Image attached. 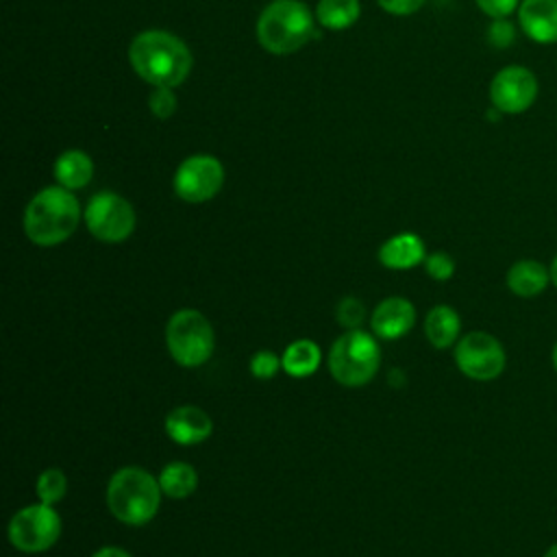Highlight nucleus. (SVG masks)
<instances>
[{
  "instance_id": "f257e3e1",
  "label": "nucleus",
  "mask_w": 557,
  "mask_h": 557,
  "mask_svg": "<svg viewBox=\"0 0 557 557\" xmlns=\"http://www.w3.org/2000/svg\"><path fill=\"white\" fill-rule=\"evenodd\" d=\"M133 70L154 87H176L191 70L189 48L165 30L139 33L128 50Z\"/></svg>"
},
{
  "instance_id": "f03ea898",
  "label": "nucleus",
  "mask_w": 557,
  "mask_h": 557,
  "mask_svg": "<svg viewBox=\"0 0 557 557\" xmlns=\"http://www.w3.org/2000/svg\"><path fill=\"white\" fill-rule=\"evenodd\" d=\"M78 220L81 205L72 189L46 187L26 205L24 231L37 246H57L76 231Z\"/></svg>"
},
{
  "instance_id": "7ed1b4c3",
  "label": "nucleus",
  "mask_w": 557,
  "mask_h": 557,
  "mask_svg": "<svg viewBox=\"0 0 557 557\" xmlns=\"http://www.w3.org/2000/svg\"><path fill=\"white\" fill-rule=\"evenodd\" d=\"M161 485L148 470L126 466L113 472L107 483V507L115 520L141 527L150 522L161 505Z\"/></svg>"
},
{
  "instance_id": "20e7f679",
  "label": "nucleus",
  "mask_w": 557,
  "mask_h": 557,
  "mask_svg": "<svg viewBox=\"0 0 557 557\" xmlns=\"http://www.w3.org/2000/svg\"><path fill=\"white\" fill-rule=\"evenodd\" d=\"M313 35V15L300 0H272L257 20V39L272 54L296 52Z\"/></svg>"
},
{
  "instance_id": "39448f33",
  "label": "nucleus",
  "mask_w": 557,
  "mask_h": 557,
  "mask_svg": "<svg viewBox=\"0 0 557 557\" xmlns=\"http://www.w3.org/2000/svg\"><path fill=\"white\" fill-rule=\"evenodd\" d=\"M379 366H381L379 342L361 329H348L331 346L329 370L333 379L346 387H361L370 383Z\"/></svg>"
},
{
  "instance_id": "423d86ee",
  "label": "nucleus",
  "mask_w": 557,
  "mask_h": 557,
  "mask_svg": "<svg viewBox=\"0 0 557 557\" xmlns=\"http://www.w3.org/2000/svg\"><path fill=\"white\" fill-rule=\"evenodd\" d=\"M165 344L170 357L183 368H198L209 361L215 346V335L209 320L196 309L172 313L165 326Z\"/></svg>"
},
{
  "instance_id": "0eeeda50",
  "label": "nucleus",
  "mask_w": 557,
  "mask_h": 557,
  "mask_svg": "<svg viewBox=\"0 0 557 557\" xmlns=\"http://www.w3.org/2000/svg\"><path fill=\"white\" fill-rule=\"evenodd\" d=\"M61 535V518L48 503H33L13 513L9 522V542L20 553H44L57 544Z\"/></svg>"
},
{
  "instance_id": "6e6552de",
  "label": "nucleus",
  "mask_w": 557,
  "mask_h": 557,
  "mask_svg": "<svg viewBox=\"0 0 557 557\" xmlns=\"http://www.w3.org/2000/svg\"><path fill=\"white\" fill-rule=\"evenodd\" d=\"M135 222L137 218L131 202L113 191H98L87 202L85 224L100 242H124L135 231Z\"/></svg>"
},
{
  "instance_id": "1a4fd4ad",
  "label": "nucleus",
  "mask_w": 557,
  "mask_h": 557,
  "mask_svg": "<svg viewBox=\"0 0 557 557\" xmlns=\"http://www.w3.org/2000/svg\"><path fill=\"white\" fill-rule=\"evenodd\" d=\"M455 363L468 379L492 381L505 370V350L494 335L472 331L457 342Z\"/></svg>"
},
{
  "instance_id": "9d476101",
  "label": "nucleus",
  "mask_w": 557,
  "mask_h": 557,
  "mask_svg": "<svg viewBox=\"0 0 557 557\" xmlns=\"http://www.w3.org/2000/svg\"><path fill=\"white\" fill-rule=\"evenodd\" d=\"M224 183V168L211 154H194L185 159L174 174V191L185 202L211 200Z\"/></svg>"
},
{
  "instance_id": "9b49d317",
  "label": "nucleus",
  "mask_w": 557,
  "mask_h": 557,
  "mask_svg": "<svg viewBox=\"0 0 557 557\" xmlns=\"http://www.w3.org/2000/svg\"><path fill=\"white\" fill-rule=\"evenodd\" d=\"M537 98V78L524 65H507L490 83L492 107L500 113H522Z\"/></svg>"
},
{
  "instance_id": "f8f14e48",
  "label": "nucleus",
  "mask_w": 557,
  "mask_h": 557,
  "mask_svg": "<svg viewBox=\"0 0 557 557\" xmlns=\"http://www.w3.org/2000/svg\"><path fill=\"white\" fill-rule=\"evenodd\" d=\"M372 331L381 339H398L407 335L416 324V309L411 300L403 296H389L381 300L370 318Z\"/></svg>"
},
{
  "instance_id": "ddd939ff",
  "label": "nucleus",
  "mask_w": 557,
  "mask_h": 557,
  "mask_svg": "<svg viewBox=\"0 0 557 557\" xmlns=\"http://www.w3.org/2000/svg\"><path fill=\"white\" fill-rule=\"evenodd\" d=\"M213 431V420L209 413L196 405L174 407L165 416V433L172 442L181 446H191L205 442Z\"/></svg>"
},
{
  "instance_id": "4468645a",
  "label": "nucleus",
  "mask_w": 557,
  "mask_h": 557,
  "mask_svg": "<svg viewBox=\"0 0 557 557\" xmlns=\"http://www.w3.org/2000/svg\"><path fill=\"white\" fill-rule=\"evenodd\" d=\"M518 22L537 44H557V0H520Z\"/></svg>"
},
{
  "instance_id": "2eb2a0df",
  "label": "nucleus",
  "mask_w": 557,
  "mask_h": 557,
  "mask_svg": "<svg viewBox=\"0 0 557 557\" xmlns=\"http://www.w3.org/2000/svg\"><path fill=\"white\" fill-rule=\"evenodd\" d=\"M424 259V244L416 233H398L379 250V261L389 270H409Z\"/></svg>"
},
{
  "instance_id": "dca6fc26",
  "label": "nucleus",
  "mask_w": 557,
  "mask_h": 557,
  "mask_svg": "<svg viewBox=\"0 0 557 557\" xmlns=\"http://www.w3.org/2000/svg\"><path fill=\"white\" fill-rule=\"evenodd\" d=\"M548 278H550V270H546V265L533 259H522L509 268L507 287L513 294L529 298L544 292V287L548 285Z\"/></svg>"
},
{
  "instance_id": "f3484780",
  "label": "nucleus",
  "mask_w": 557,
  "mask_h": 557,
  "mask_svg": "<svg viewBox=\"0 0 557 557\" xmlns=\"http://www.w3.org/2000/svg\"><path fill=\"white\" fill-rule=\"evenodd\" d=\"M459 329H461L459 315L448 305H437L426 313L424 335L431 342V346H435V348L453 346L459 337Z\"/></svg>"
},
{
  "instance_id": "a211bd4d",
  "label": "nucleus",
  "mask_w": 557,
  "mask_h": 557,
  "mask_svg": "<svg viewBox=\"0 0 557 557\" xmlns=\"http://www.w3.org/2000/svg\"><path fill=\"white\" fill-rule=\"evenodd\" d=\"M94 163L83 150H65L54 161V178L65 189H81L91 181Z\"/></svg>"
},
{
  "instance_id": "6ab92c4d",
  "label": "nucleus",
  "mask_w": 557,
  "mask_h": 557,
  "mask_svg": "<svg viewBox=\"0 0 557 557\" xmlns=\"http://www.w3.org/2000/svg\"><path fill=\"white\" fill-rule=\"evenodd\" d=\"M320 359H322V352L318 344H313L311 339H296L281 355L283 370L294 379H305L313 374L320 366Z\"/></svg>"
},
{
  "instance_id": "aec40b11",
  "label": "nucleus",
  "mask_w": 557,
  "mask_h": 557,
  "mask_svg": "<svg viewBox=\"0 0 557 557\" xmlns=\"http://www.w3.org/2000/svg\"><path fill=\"white\" fill-rule=\"evenodd\" d=\"M161 492L170 498H187L198 487V472L185 461H172L163 466L159 474Z\"/></svg>"
},
{
  "instance_id": "412c9836",
  "label": "nucleus",
  "mask_w": 557,
  "mask_h": 557,
  "mask_svg": "<svg viewBox=\"0 0 557 557\" xmlns=\"http://www.w3.org/2000/svg\"><path fill=\"white\" fill-rule=\"evenodd\" d=\"M359 0H320L315 9V17L322 26L342 30L357 22L359 17Z\"/></svg>"
},
{
  "instance_id": "4be33fe9",
  "label": "nucleus",
  "mask_w": 557,
  "mask_h": 557,
  "mask_svg": "<svg viewBox=\"0 0 557 557\" xmlns=\"http://www.w3.org/2000/svg\"><path fill=\"white\" fill-rule=\"evenodd\" d=\"M35 490H37V496L41 503H48V505H54L59 503L65 492H67V476L63 470L59 468H48L44 470L39 476H37V483H35Z\"/></svg>"
},
{
  "instance_id": "5701e85b",
  "label": "nucleus",
  "mask_w": 557,
  "mask_h": 557,
  "mask_svg": "<svg viewBox=\"0 0 557 557\" xmlns=\"http://www.w3.org/2000/svg\"><path fill=\"white\" fill-rule=\"evenodd\" d=\"M366 318V309L363 302L355 296H346L339 300L337 305V322L346 329H359L361 322Z\"/></svg>"
},
{
  "instance_id": "b1692460",
  "label": "nucleus",
  "mask_w": 557,
  "mask_h": 557,
  "mask_svg": "<svg viewBox=\"0 0 557 557\" xmlns=\"http://www.w3.org/2000/svg\"><path fill=\"white\" fill-rule=\"evenodd\" d=\"M278 368H283L281 357L272 350H257L250 357V372L255 379H272L278 372Z\"/></svg>"
},
{
  "instance_id": "393cba45",
  "label": "nucleus",
  "mask_w": 557,
  "mask_h": 557,
  "mask_svg": "<svg viewBox=\"0 0 557 557\" xmlns=\"http://www.w3.org/2000/svg\"><path fill=\"white\" fill-rule=\"evenodd\" d=\"M424 265H426V274H429L431 278H435V281H446V278H450L453 272H455V261H453V257L446 255V252H442V250L429 255V257L424 259Z\"/></svg>"
},
{
  "instance_id": "a878e982",
  "label": "nucleus",
  "mask_w": 557,
  "mask_h": 557,
  "mask_svg": "<svg viewBox=\"0 0 557 557\" xmlns=\"http://www.w3.org/2000/svg\"><path fill=\"white\" fill-rule=\"evenodd\" d=\"M174 109H176V96L172 87H154V91L150 94V111L157 117L165 120L174 113Z\"/></svg>"
},
{
  "instance_id": "bb28decb",
  "label": "nucleus",
  "mask_w": 557,
  "mask_h": 557,
  "mask_svg": "<svg viewBox=\"0 0 557 557\" xmlns=\"http://www.w3.org/2000/svg\"><path fill=\"white\" fill-rule=\"evenodd\" d=\"M476 4L485 15L494 20H503L520 7V0H476Z\"/></svg>"
},
{
  "instance_id": "cd10ccee",
  "label": "nucleus",
  "mask_w": 557,
  "mask_h": 557,
  "mask_svg": "<svg viewBox=\"0 0 557 557\" xmlns=\"http://www.w3.org/2000/svg\"><path fill=\"white\" fill-rule=\"evenodd\" d=\"M487 39L492 46L496 48H505L513 41V26L503 17V20H494V24L487 30Z\"/></svg>"
},
{
  "instance_id": "c85d7f7f",
  "label": "nucleus",
  "mask_w": 557,
  "mask_h": 557,
  "mask_svg": "<svg viewBox=\"0 0 557 557\" xmlns=\"http://www.w3.org/2000/svg\"><path fill=\"white\" fill-rule=\"evenodd\" d=\"M387 13H394V15H411L416 13L424 0H376Z\"/></svg>"
},
{
  "instance_id": "c756f323",
  "label": "nucleus",
  "mask_w": 557,
  "mask_h": 557,
  "mask_svg": "<svg viewBox=\"0 0 557 557\" xmlns=\"http://www.w3.org/2000/svg\"><path fill=\"white\" fill-rule=\"evenodd\" d=\"M91 557H133V555L126 553V550L120 548V546H102V548H98Z\"/></svg>"
},
{
  "instance_id": "7c9ffc66",
  "label": "nucleus",
  "mask_w": 557,
  "mask_h": 557,
  "mask_svg": "<svg viewBox=\"0 0 557 557\" xmlns=\"http://www.w3.org/2000/svg\"><path fill=\"white\" fill-rule=\"evenodd\" d=\"M550 281H553V285L557 287V257H555L553 263H550Z\"/></svg>"
},
{
  "instance_id": "2f4dec72",
  "label": "nucleus",
  "mask_w": 557,
  "mask_h": 557,
  "mask_svg": "<svg viewBox=\"0 0 557 557\" xmlns=\"http://www.w3.org/2000/svg\"><path fill=\"white\" fill-rule=\"evenodd\" d=\"M544 557H557V544H553V546L544 553Z\"/></svg>"
},
{
  "instance_id": "473e14b6",
  "label": "nucleus",
  "mask_w": 557,
  "mask_h": 557,
  "mask_svg": "<svg viewBox=\"0 0 557 557\" xmlns=\"http://www.w3.org/2000/svg\"><path fill=\"white\" fill-rule=\"evenodd\" d=\"M553 366H555V370H557V344H555V348H553Z\"/></svg>"
}]
</instances>
